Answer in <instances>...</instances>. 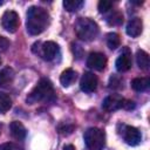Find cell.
<instances>
[{
    "mask_svg": "<svg viewBox=\"0 0 150 150\" xmlns=\"http://www.w3.org/2000/svg\"><path fill=\"white\" fill-rule=\"evenodd\" d=\"M48 25H49V14L47 9L39 6H32L28 8L26 28L30 35L41 34L47 28Z\"/></svg>",
    "mask_w": 150,
    "mask_h": 150,
    "instance_id": "cell-1",
    "label": "cell"
},
{
    "mask_svg": "<svg viewBox=\"0 0 150 150\" xmlns=\"http://www.w3.org/2000/svg\"><path fill=\"white\" fill-rule=\"evenodd\" d=\"M55 100L53 84L47 79H41L27 96V102L33 104L36 102H52Z\"/></svg>",
    "mask_w": 150,
    "mask_h": 150,
    "instance_id": "cell-2",
    "label": "cell"
},
{
    "mask_svg": "<svg viewBox=\"0 0 150 150\" xmlns=\"http://www.w3.org/2000/svg\"><path fill=\"white\" fill-rule=\"evenodd\" d=\"M77 38L82 41H93L98 34L97 23L89 18H79L74 26Z\"/></svg>",
    "mask_w": 150,
    "mask_h": 150,
    "instance_id": "cell-3",
    "label": "cell"
},
{
    "mask_svg": "<svg viewBox=\"0 0 150 150\" xmlns=\"http://www.w3.org/2000/svg\"><path fill=\"white\" fill-rule=\"evenodd\" d=\"M83 138L89 150H103L105 145V134L98 128H89L84 132Z\"/></svg>",
    "mask_w": 150,
    "mask_h": 150,
    "instance_id": "cell-4",
    "label": "cell"
},
{
    "mask_svg": "<svg viewBox=\"0 0 150 150\" xmlns=\"http://www.w3.org/2000/svg\"><path fill=\"white\" fill-rule=\"evenodd\" d=\"M121 136L123 137L124 142L131 146H135V145H138L142 141V135L139 132V130L135 127H131V125H124L122 124V130L120 131Z\"/></svg>",
    "mask_w": 150,
    "mask_h": 150,
    "instance_id": "cell-5",
    "label": "cell"
},
{
    "mask_svg": "<svg viewBox=\"0 0 150 150\" xmlns=\"http://www.w3.org/2000/svg\"><path fill=\"white\" fill-rule=\"evenodd\" d=\"M1 22H2V27H4L7 32H9V33H15L16 29H18V27H19V23H20V21H19V15H18V13L14 12V11H7V12H5L4 15H2Z\"/></svg>",
    "mask_w": 150,
    "mask_h": 150,
    "instance_id": "cell-6",
    "label": "cell"
},
{
    "mask_svg": "<svg viewBox=\"0 0 150 150\" xmlns=\"http://www.w3.org/2000/svg\"><path fill=\"white\" fill-rule=\"evenodd\" d=\"M87 66L91 69H95V70H103L107 66V57L104 54L102 53H98V52H94V53H90L88 59H87Z\"/></svg>",
    "mask_w": 150,
    "mask_h": 150,
    "instance_id": "cell-7",
    "label": "cell"
},
{
    "mask_svg": "<svg viewBox=\"0 0 150 150\" xmlns=\"http://www.w3.org/2000/svg\"><path fill=\"white\" fill-rule=\"evenodd\" d=\"M123 102H124V98L121 97L120 95L117 94H111L109 96H107L102 103V108L105 110V111H115V110H118L121 108H123Z\"/></svg>",
    "mask_w": 150,
    "mask_h": 150,
    "instance_id": "cell-8",
    "label": "cell"
},
{
    "mask_svg": "<svg viewBox=\"0 0 150 150\" xmlns=\"http://www.w3.org/2000/svg\"><path fill=\"white\" fill-rule=\"evenodd\" d=\"M59 52H60V48H59L57 43H55L53 41H47V42L42 43L40 54L46 61H53L59 55Z\"/></svg>",
    "mask_w": 150,
    "mask_h": 150,
    "instance_id": "cell-9",
    "label": "cell"
},
{
    "mask_svg": "<svg viewBox=\"0 0 150 150\" xmlns=\"http://www.w3.org/2000/svg\"><path fill=\"white\" fill-rule=\"evenodd\" d=\"M97 77L96 75H94L93 73H84L81 77V82H80V87L84 93H93L96 90L97 88Z\"/></svg>",
    "mask_w": 150,
    "mask_h": 150,
    "instance_id": "cell-10",
    "label": "cell"
},
{
    "mask_svg": "<svg viewBox=\"0 0 150 150\" xmlns=\"http://www.w3.org/2000/svg\"><path fill=\"white\" fill-rule=\"evenodd\" d=\"M115 64H116V69L120 73H123V71H127V70L130 69V67H131V55H130V53L127 48L124 49V52H122L120 54Z\"/></svg>",
    "mask_w": 150,
    "mask_h": 150,
    "instance_id": "cell-11",
    "label": "cell"
},
{
    "mask_svg": "<svg viewBox=\"0 0 150 150\" xmlns=\"http://www.w3.org/2000/svg\"><path fill=\"white\" fill-rule=\"evenodd\" d=\"M143 30V22L141 18L131 19L127 25V34L131 38H137Z\"/></svg>",
    "mask_w": 150,
    "mask_h": 150,
    "instance_id": "cell-12",
    "label": "cell"
},
{
    "mask_svg": "<svg viewBox=\"0 0 150 150\" xmlns=\"http://www.w3.org/2000/svg\"><path fill=\"white\" fill-rule=\"evenodd\" d=\"M9 129H11V134L12 136L15 138V139H19V141H22L25 137H26V128L23 127V124L19 121H13L9 125Z\"/></svg>",
    "mask_w": 150,
    "mask_h": 150,
    "instance_id": "cell-13",
    "label": "cell"
},
{
    "mask_svg": "<svg viewBox=\"0 0 150 150\" xmlns=\"http://www.w3.org/2000/svg\"><path fill=\"white\" fill-rule=\"evenodd\" d=\"M136 62H137V66L139 67V69L146 71L150 67V60H149L148 53L142 49H138L136 53Z\"/></svg>",
    "mask_w": 150,
    "mask_h": 150,
    "instance_id": "cell-14",
    "label": "cell"
},
{
    "mask_svg": "<svg viewBox=\"0 0 150 150\" xmlns=\"http://www.w3.org/2000/svg\"><path fill=\"white\" fill-rule=\"evenodd\" d=\"M76 77H77L76 71L69 68V69H66L64 71H62L61 76H60V82L63 87H69L70 84H73L75 82Z\"/></svg>",
    "mask_w": 150,
    "mask_h": 150,
    "instance_id": "cell-15",
    "label": "cell"
},
{
    "mask_svg": "<svg viewBox=\"0 0 150 150\" xmlns=\"http://www.w3.org/2000/svg\"><path fill=\"white\" fill-rule=\"evenodd\" d=\"M150 86L149 77H136L131 81V88L136 91H145Z\"/></svg>",
    "mask_w": 150,
    "mask_h": 150,
    "instance_id": "cell-16",
    "label": "cell"
},
{
    "mask_svg": "<svg viewBox=\"0 0 150 150\" xmlns=\"http://www.w3.org/2000/svg\"><path fill=\"white\" fill-rule=\"evenodd\" d=\"M13 79H14V71L12 68L6 67V68L0 70V86L1 87L12 83Z\"/></svg>",
    "mask_w": 150,
    "mask_h": 150,
    "instance_id": "cell-17",
    "label": "cell"
},
{
    "mask_svg": "<svg viewBox=\"0 0 150 150\" xmlns=\"http://www.w3.org/2000/svg\"><path fill=\"white\" fill-rule=\"evenodd\" d=\"M83 4L84 2L82 0H64L63 1V7L68 12H76L83 6Z\"/></svg>",
    "mask_w": 150,
    "mask_h": 150,
    "instance_id": "cell-18",
    "label": "cell"
},
{
    "mask_svg": "<svg viewBox=\"0 0 150 150\" xmlns=\"http://www.w3.org/2000/svg\"><path fill=\"white\" fill-rule=\"evenodd\" d=\"M12 107V100L7 94L0 93V112H6Z\"/></svg>",
    "mask_w": 150,
    "mask_h": 150,
    "instance_id": "cell-19",
    "label": "cell"
},
{
    "mask_svg": "<svg viewBox=\"0 0 150 150\" xmlns=\"http://www.w3.org/2000/svg\"><path fill=\"white\" fill-rule=\"evenodd\" d=\"M120 36L116 33H109L107 35V45L110 49H116L120 46Z\"/></svg>",
    "mask_w": 150,
    "mask_h": 150,
    "instance_id": "cell-20",
    "label": "cell"
},
{
    "mask_svg": "<svg viewBox=\"0 0 150 150\" xmlns=\"http://www.w3.org/2000/svg\"><path fill=\"white\" fill-rule=\"evenodd\" d=\"M107 21H108V23L111 25V26H118V25H121V23L123 22V15H122L118 11H116V12H114L112 14H110V15L108 16Z\"/></svg>",
    "mask_w": 150,
    "mask_h": 150,
    "instance_id": "cell-21",
    "label": "cell"
},
{
    "mask_svg": "<svg viewBox=\"0 0 150 150\" xmlns=\"http://www.w3.org/2000/svg\"><path fill=\"white\" fill-rule=\"evenodd\" d=\"M112 7V2L111 1H107V0H101L98 2V11L100 13H105L109 9H111Z\"/></svg>",
    "mask_w": 150,
    "mask_h": 150,
    "instance_id": "cell-22",
    "label": "cell"
},
{
    "mask_svg": "<svg viewBox=\"0 0 150 150\" xmlns=\"http://www.w3.org/2000/svg\"><path fill=\"white\" fill-rule=\"evenodd\" d=\"M0 150H21L14 143H4L0 145Z\"/></svg>",
    "mask_w": 150,
    "mask_h": 150,
    "instance_id": "cell-23",
    "label": "cell"
},
{
    "mask_svg": "<svg viewBox=\"0 0 150 150\" xmlns=\"http://www.w3.org/2000/svg\"><path fill=\"white\" fill-rule=\"evenodd\" d=\"M59 130H60V134H62V135H69L73 131V125H69V127L63 125V127H60Z\"/></svg>",
    "mask_w": 150,
    "mask_h": 150,
    "instance_id": "cell-24",
    "label": "cell"
},
{
    "mask_svg": "<svg viewBox=\"0 0 150 150\" xmlns=\"http://www.w3.org/2000/svg\"><path fill=\"white\" fill-rule=\"evenodd\" d=\"M8 47H9V41L6 38L0 36V50H6Z\"/></svg>",
    "mask_w": 150,
    "mask_h": 150,
    "instance_id": "cell-25",
    "label": "cell"
},
{
    "mask_svg": "<svg viewBox=\"0 0 150 150\" xmlns=\"http://www.w3.org/2000/svg\"><path fill=\"white\" fill-rule=\"evenodd\" d=\"M63 150H75V148H74L71 144H68V145H66V146L63 148Z\"/></svg>",
    "mask_w": 150,
    "mask_h": 150,
    "instance_id": "cell-26",
    "label": "cell"
},
{
    "mask_svg": "<svg viewBox=\"0 0 150 150\" xmlns=\"http://www.w3.org/2000/svg\"><path fill=\"white\" fill-rule=\"evenodd\" d=\"M132 4H135V5H142L143 4V1H131Z\"/></svg>",
    "mask_w": 150,
    "mask_h": 150,
    "instance_id": "cell-27",
    "label": "cell"
},
{
    "mask_svg": "<svg viewBox=\"0 0 150 150\" xmlns=\"http://www.w3.org/2000/svg\"><path fill=\"white\" fill-rule=\"evenodd\" d=\"M2 4H4V1H1V0H0V6H1Z\"/></svg>",
    "mask_w": 150,
    "mask_h": 150,
    "instance_id": "cell-28",
    "label": "cell"
},
{
    "mask_svg": "<svg viewBox=\"0 0 150 150\" xmlns=\"http://www.w3.org/2000/svg\"><path fill=\"white\" fill-rule=\"evenodd\" d=\"M0 131H1V124H0Z\"/></svg>",
    "mask_w": 150,
    "mask_h": 150,
    "instance_id": "cell-29",
    "label": "cell"
},
{
    "mask_svg": "<svg viewBox=\"0 0 150 150\" xmlns=\"http://www.w3.org/2000/svg\"><path fill=\"white\" fill-rule=\"evenodd\" d=\"M0 64H1V59H0Z\"/></svg>",
    "mask_w": 150,
    "mask_h": 150,
    "instance_id": "cell-30",
    "label": "cell"
}]
</instances>
